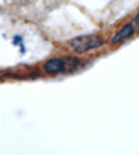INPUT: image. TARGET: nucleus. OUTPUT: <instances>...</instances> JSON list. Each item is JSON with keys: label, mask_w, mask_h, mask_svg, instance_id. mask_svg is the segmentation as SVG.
Segmentation results:
<instances>
[{"label": "nucleus", "mask_w": 139, "mask_h": 155, "mask_svg": "<svg viewBox=\"0 0 139 155\" xmlns=\"http://www.w3.org/2000/svg\"><path fill=\"white\" fill-rule=\"evenodd\" d=\"M79 66V60L75 56L67 58H55L48 60L44 63V71L49 74L59 73H71L76 71Z\"/></svg>", "instance_id": "nucleus-1"}, {"label": "nucleus", "mask_w": 139, "mask_h": 155, "mask_svg": "<svg viewBox=\"0 0 139 155\" xmlns=\"http://www.w3.org/2000/svg\"><path fill=\"white\" fill-rule=\"evenodd\" d=\"M102 44L103 39L99 35H83L70 41V48L76 53H84L91 49H96Z\"/></svg>", "instance_id": "nucleus-2"}, {"label": "nucleus", "mask_w": 139, "mask_h": 155, "mask_svg": "<svg viewBox=\"0 0 139 155\" xmlns=\"http://www.w3.org/2000/svg\"><path fill=\"white\" fill-rule=\"evenodd\" d=\"M134 31H136V28H134V25H133L132 23L125 24L119 31L113 36L112 43H113V44H119L121 42H123L125 39L130 38V37L134 34Z\"/></svg>", "instance_id": "nucleus-3"}, {"label": "nucleus", "mask_w": 139, "mask_h": 155, "mask_svg": "<svg viewBox=\"0 0 139 155\" xmlns=\"http://www.w3.org/2000/svg\"><path fill=\"white\" fill-rule=\"evenodd\" d=\"M13 44H15V45H20V47L23 48L22 37H20V36H18V35H17V36H15V38H13ZM23 49H24V48H23Z\"/></svg>", "instance_id": "nucleus-4"}, {"label": "nucleus", "mask_w": 139, "mask_h": 155, "mask_svg": "<svg viewBox=\"0 0 139 155\" xmlns=\"http://www.w3.org/2000/svg\"><path fill=\"white\" fill-rule=\"evenodd\" d=\"M134 21H136V24H137V25L139 26V12L137 13V16L134 17Z\"/></svg>", "instance_id": "nucleus-5"}]
</instances>
